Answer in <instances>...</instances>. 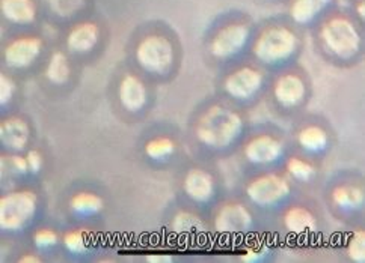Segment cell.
<instances>
[{
    "label": "cell",
    "instance_id": "6da1fadb",
    "mask_svg": "<svg viewBox=\"0 0 365 263\" xmlns=\"http://www.w3.org/2000/svg\"><path fill=\"white\" fill-rule=\"evenodd\" d=\"M243 129L242 117L224 107L208 110L197 127V137L210 148L222 149L230 146Z\"/></svg>",
    "mask_w": 365,
    "mask_h": 263
},
{
    "label": "cell",
    "instance_id": "7a4b0ae2",
    "mask_svg": "<svg viewBox=\"0 0 365 263\" xmlns=\"http://www.w3.org/2000/svg\"><path fill=\"white\" fill-rule=\"evenodd\" d=\"M38 199L32 191L23 190L4 195L0 199V229L20 232L32 221Z\"/></svg>",
    "mask_w": 365,
    "mask_h": 263
},
{
    "label": "cell",
    "instance_id": "3957f363",
    "mask_svg": "<svg viewBox=\"0 0 365 263\" xmlns=\"http://www.w3.org/2000/svg\"><path fill=\"white\" fill-rule=\"evenodd\" d=\"M320 36L324 47L341 59L355 56L361 47V35L356 26L346 17H334L326 21Z\"/></svg>",
    "mask_w": 365,
    "mask_h": 263
},
{
    "label": "cell",
    "instance_id": "277c9868",
    "mask_svg": "<svg viewBox=\"0 0 365 263\" xmlns=\"http://www.w3.org/2000/svg\"><path fill=\"white\" fill-rule=\"evenodd\" d=\"M297 48V38L284 26H273L257 38L254 55L264 63H281Z\"/></svg>",
    "mask_w": 365,
    "mask_h": 263
},
{
    "label": "cell",
    "instance_id": "5b68a950",
    "mask_svg": "<svg viewBox=\"0 0 365 263\" xmlns=\"http://www.w3.org/2000/svg\"><path fill=\"white\" fill-rule=\"evenodd\" d=\"M136 59L140 67L153 74H165L173 67L174 48L169 39L160 35L143 38L136 48Z\"/></svg>",
    "mask_w": 365,
    "mask_h": 263
},
{
    "label": "cell",
    "instance_id": "8992f818",
    "mask_svg": "<svg viewBox=\"0 0 365 263\" xmlns=\"http://www.w3.org/2000/svg\"><path fill=\"white\" fill-rule=\"evenodd\" d=\"M246 194L258 206H275L290 194V186L282 176L264 175L255 178L247 186Z\"/></svg>",
    "mask_w": 365,
    "mask_h": 263
},
{
    "label": "cell",
    "instance_id": "52a82bcc",
    "mask_svg": "<svg viewBox=\"0 0 365 263\" xmlns=\"http://www.w3.org/2000/svg\"><path fill=\"white\" fill-rule=\"evenodd\" d=\"M250 39V28L242 23H232L220 29L210 44L212 55L219 59L231 58L246 45Z\"/></svg>",
    "mask_w": 365,
    "mask_h": 263
},
{
    "label": "cell",
    "instance_id": "ba28073f",
    "mask_svg": "<svg viewBox=\"0 0 365 263\" xmlns=\"http://www.w3.org/2000/svg\"><path fill=\"white\" fill-rule=\"evenodd\" d=\"M43 41L36 36H21L5 48V62L11 68H26L40 56Z\"/></svg>",
    "mask_w": 365,
    "mask_h": 263
},
{
    "label": "cell",
    "instance_id": "9c48e42d",
    "mask_svg": "<svg viewBox=\"0 0 365 263\" xmlns=\"http://www.w3.org/2000/svg\"><path fill=\"white\" fill-rule=\"evenodd\" d=\"M263 85V75L254 68H240L231 73L225 80L227 94L236 100L252 98Z\"/></svg>",
    "mask_w": 365,
    "mask_h": 263
},
{
    "label": "cell",
    "instance_id": "30bf717a",
    "mask_svg": "<svg viewBox=\"0 0 365 263\" xmlns=\"http://www.w3.org/2000/svg\"><path fill=\"white\" fill-rule=\"evenodd\" d=\"M216 230L225 235H239L250 230L252 226V217L242 205H225L219 210L215 221Z\"/></svg>",
    "mask_w": 365,
    "mask_h": 263
},
{
    "label": "cell",
    "instance_id": "8fae6325",
    "mask_svg": "<svg viewBox=\"0 0 365 263\" xmlns=\"http://www.w3.org/2000/svg\"><path fill=\"white\" fill-rule=\"evenodd\" d=\"M282 143L272 136H258L246 144L245 155L254 164H269L282 156Z\"/></svg>",
    "mask_w": 365,
    "mask_h": 263
},
{
    "label": "cell",
    "instance_id": "7c38bea8",
    "mask_svg": "<svg viewBox=\"0 0 365 263\" xmlns=\"http://www.w3.org/2000/svg\"><path fill=\"white\" fill-rule=\"evenodd\" d=\"M275 98L284 107H294L305 97V83L296 74H285L275 83Z\"/></svg>",
    "mask_w": 365,
    "mask_h": 263
},
{
    "label": "cell",
    "instance_id": "4fadbf2b",
    "mask_svg": "<svg viewBox=\"0 0 365 263\" xmlns=\"http://www.w3.org/2000/svg\"><path fill=\"white\" fill-rule=\"evenodd\" d=\"M185 191L195 202H208L215 193L213 178L201 168H192L185 178Z\"/></svg>",
    "mask_w": 365,
    "mask_h": 263
},
{
    "label": "cell",
    "instance_id": "5bb4252c",
    "mask_svg": "<svg viewBox=\"0 0 365 263\" xmlns=\"http://www.w3.org/2000/svg\"><path fill=\"white\" fill-rule=\"evenodd\" d=\"M0 141L11 151H21L29 141V127L19 117H11L0 125Z\"/></svg>",
    "mask_w": 365,
    "mask_h": 263
},
{
    "label": "cell",
    "instance_id": "9a60e30c",
    "mask_svg": "<svg viewBox=\"0 0 365 263\" xmlns=\"http://www.w3.org/2000/svg\"><path fill=\"white\" fill-rule=\"evenodd\" d=\"M120 101L128 112H139L147 104V89L135 75H125L120 85Z\"/></svg>",
    "mask_w": 365,
    "mask_h": 263
},
{
    "label": "cell",
    "instance_id": "2e32d148",
    "mask_svg": "<svg viewBox=\"0 0 365 263\" xmlns=\"http://www.w3.org/2000/svg\"><path fill=\"white\" fill-rule=\"evenodd\" d=\"M100 38V31L94 23H81L71 29L67 38V45L71 51L88 53L93 50Z\"/></svg>",
    "mask_w": 365,
    "mask_h": 263
},
{
    "label": "cell",
    "instance_id": "e0dca14e",
    "mask_svg": "<svg viewBox=\"0 0 365 263\" xmlns=\"http://www.w3.org/2000/svg\"><path fill=\"white\" fill-rule=\"evenodd\" d=\"M0 8L4 17L16 24H29L36 17L34 0H2Z\"/></svg>",
    "mask_w": 365,
    "mask_h": 263
},
{
    "label": "cell",
    "instance_id": "ac0fdd59",
    "mask_svg": "<svg viewBox=\"0 0 365 263\" xmlns=\"http://www.w3.org/2000/svg\"><path fill=\"white\" fill-rule=\"evenodd\" d=\"M284 225L287 230L296 235H308L314 232L317 227L314 215L302 206H294L287 210L284 215Z\"/></svg>",
    "mask_w": 365,
    "mask_h": 263
},
{
    "label": "cell",
    "instance_id": "d6986e66",
    "mask_svg": "<svg viewBox=\"0 0 365 263\" xmlns=\"http://www.w3.org/2000/svg\"><path fill=\"white\" fill-rule=\"evenodd\" d=\"M332 0H293L290 14L296 23H309L328 6Z\"/></svg>",
    "mask_w": 365,
    "mask_h": 263
},
{
    "label": "cell",
    "instance_id": "ffe728a7",
    "mask_svg": "<svg viewBox=\"0 0 365 263\" xmlns=\"http://www.w3.org/2000/svg\"><path fill=\"white\" fill-rule=\"evenodd\" d=\"M332 200L343 209H359L364 205V191L354 186H340L334 190Z\"/></svg>",
    "mask_w": 365,
    "mask_h": 263
},
{
    "label": "cell",
    "instance_id": "44dd1931",
    "mask_svg": "<svg viewBox=\"0 0 365 263\" xmlns=\"http://www.w3.org/2000/svg\"><path fill=\"white\" fill-rule=\"evenodd\" d=\"M46 75L48 80L53 85H63L68 82L70 78V63L67 56L63 53L58 51L50 58V62L47 65Z\"/></svg>",
    "mask_w": 365,
    "mask_h": 263
},
{
    "label": "cell",
    "instance_id": "7402d4cb",
    "mask_svg": "<svg viewBox=\"0 0 365 263\" xmlns=\"http://www.w3.org/2000/svg\"><path fill=\"white\" fill-rule=\"evenodd\" d=\"M71 209L79 215H93L103 209V200L94 193H79L71 199Z\"/></svg>",
    "mask_w": 365,
    "mask_h": 263
},
{
    "label": "cell",
    "instance_id": "603a6c76",
    "mask_svg": "<svg viewBox=\"0 0 365 263\" xmlns=\"http://www.w3.org/2000/svg\"><path fill=\"white\" fill-rule=\"evenodd\" d=\"M299 143L309 152H319L328 144V136L320 127H307L299 133Z\"/></svg>",
    "mask_w": 365,
    "mask_h": 263
},
{
    "label": "cell",
    "instance_id": "cb8c5ba5",
    "mask_svg": "<svg viewBox=\"0 0 365 263\" xmlns=\"http://www.w3.org/2000/svg\"><path fill=\"white\" fill-rule=\"evenodd\" d=\"M175 151V143L168 137H159L147 143L145 154L153 160H165Z\"/></svg>",
    "mask_w": 365,
    "mask_h": 263
},
{
    "label": "cell",
    "instance_id": "d4e9b609",
    "mask_svg": "<svg viewBox=\"0 0 365 263\" xmlns=\"http://www.w3.org/2000/svg\"><path fill=\"white\" fill-rule=\"evenodd\" d=\"M44 2L59 17H71L85 6V0H44Z\"/></svg>",
    "mask_w": 365,
    "mask_h": 263
},
{
    "label": "cell",
    "instance_id": "484cf974",
    "mask_svg": "<svg viewBox=\"0 0 365 263\" xmlns=\"http://www.w3.org/2000/svg\"><path fill=\"white\" fill-rule=\"evenodd\" d=\"M0 170H2V176H21L29 170L28 160L19 155L2 156L0 160Z\"/></svg>",
    "mask_w": 365,
    "mask_h": 263
},
{
    "label": "cell",
    "instance_id": "4316f807",
    "mask_svg": "<svg viewBox=\"0 0 365 263\" xmlns=\"http://www.w3.org/2000/svg\"><path fill=\"white\" fill-rule=\"evenodd\" d=\"M63 245L67 247L70 253L82 254L88 249V235L83 229L71 230L63 236Z\"/></svg>",
    "mask_w": 365,
    "mask_h": 263
},
{
    "label": "cell",
    "instance_id": "83f0119b",
    "mask_svg": "<svg viewBox=\"0 0 365 263\" xmlns=\"http://www.w3.org/2000/svg\"><path fill=\"white\" fill-rule=\"evenodd\" d=\"M287 170H289V173L293 178H296L299 181H309L316 173L314 167H312L309 163L301 160V158H297V156L290 158L289 163H287Z\"/></svg>",
    "mask_w": 365,
    "mask_h": 263
},
{
    "label": "cell",
    "instance_id": "f1b7e54d",
    "mask_svg": "<svg viewBox=\"0 0 365 263\" xmlns=\"http://www.w3.org/2000/svg\"><path fill=\"white\" fill-rule=\"evenodd\" d=\"M347 254L351 260L356 263L365 262V233H364V230H356L354 235H351V238L347 245Z\"/></svg>",
    "mask_w": 365,
    "mask_h": 263
},
{
    "label": "cell",
    "instance_id": "f546056e",
    "mask_svg": "<svg viewBox=\"0 0 365 263\" xmlns=\"http://www.w3.org/2000/svg\"><path fill=\"white\" fill-rule=\"evenodd\" d=\"M174 229L178 233H195L202 229V222L197 215L181 213L174 220Z\"/></svg>",
    "mask_w": 365,
    "mask_h": 263
},
{
    "label": "cell",
    "instance_id": "4dcf8cb0",
    "mask_svg": "<svg viewBox=\"0 0 365 263\" xmlns=\"http://www.w3.org/2000/svg\"><path fill=\"white\" fill-rule=\"evenodd\" d=\"M58 233L51 229H41L34 235V242L40 248H50L58 244Z\"/></svg>",
    "mask_w": 365,
    "mask_h": 263
},
{
    "label": "cell",
    "instance_id": "1f68e13d",
    "mask_svg": "<svg viewBox=\"0 0 365 263\" xmlns=\"http://www.w3.org/2000/svg\"><path fill=\"white\" fill-rule=\"evenodd\" d=\"M16 85L6 75H0V105H6L14 95Z\"/></svg>",
    "mask_w": 365,
    "mask_h": 263
},
{
    "label": "cell",
    "instance_id": "d6a6232c",
    "mask_svg": "<svg viewBox=\"0 0 365 263\" xmlns=\"http://www.w3.org/2000/svg\"><path fill=\"white\" fill-rule=\"evenodd\" d=\"M267 253V248L262 247V245H255V247H250L246 248L243 254H242V260L246 263H255L259 262L262 259L266 257Z\"/></svg>",
    "mask_w": 365,
    "mask_h": 263
},
{
    "label": "cell",
    "instance_id": "836d02e7",
    "mask_svg": "<svg viewBox=\"0 0 365 263\" xmlns=\"http://www.w3.org/2000/svg\"><path fill=\"white\" fill-rule=\"evenodd\" d=\"M26 160H28V166L32 173H38L43 167V155L38 151H31L26 155Z\"/></svg>",
    "mask_w": 365,
    "mask_h": 263
},
{
    "label": "cell",
    "instance_id": "e575fe53",
    "mask_svg": "<svg viewBox=\"0 0 365 263\" xmlns=\"http://www.w3.org/2000/svg\"><path fill=\"white\" fill-rule=\"evenodd\" d=\"M147 262H151V263H168V262H173V257L169 256H155V254H151L147 257Z\"/></svg>",
    "mask_w": 365,
    "mask_h": 263
},
{
    "label": "cell",
    "instance_id": "d590c367",
    "mask_svg": "<svg viewBox=\"0 0 365 263\" xmlns=\"http://www.w3.org/2000/svg\"><path fill=\"white\" fill-rule=\"evenodd\" d=\"M20 262L21 263H38V262H41V259L35 254H26L20 259Z\"/></svg>",
    "mask_w": 365,
    "mask_h": 263
},
{
    "label": "cell",
    "instance_id": "8d00e7d4",
    "mask_svg": "<svg viewBox=\"0 0 365 263\" xmlns=\"http://www.w3.org/2000/svg\"><path fill=\"white\" fill-rule=\"evenodd\" d=\"M358 14H359V17L364 18V16H365V5H364V2L358 4Z\"/></svg>",
    "mask_w": 365,
    "mask_h": 263
}]
</instances>
